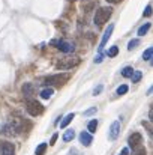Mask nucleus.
Wrapping results in <instances>:
<instances>
[{
    "instance_id": "f257e3e1",
    "label": "nucleus",
    "mask_w": 153,
    "mask_h": 155,
    "mask_svg": "<svg viewBox=\"0 0 153 155\" xmlns=\"http://www.w3.org/2000/svg\"><path fill=\"white\" fill-rule=\"evenodd\" d=\"M111 15H113V9H111L110 6H104V8H99V9L96 11L93 21H95V24H96L98 27H102V26L111 18Z\"/></svg>"
},
{
    "instance_id": "f03ea898",
    "label": "nucleus",
    "mask_w": 153,
    "mask_h": 155,
    "mask_svg": "<svg viewBox=\"0 0 153 155\" xmlns=\"http://www.w3.org/2000/svg\"><path fill=\"white\" fill-rule=\"evenodd\" d=\"M71 74L69 72H65V74H54V75H50L44 80V84L45 86H57V87H62L65 83H68Z\"/></svg>"
},
{
    "instance_id": "7ed1b4c3",
    "label": "nucleus",
    "mask_w": 153,
    "mask_h": 155,
    "mask_svg": "<svg viewBox=\"0 0 153 155\" xmlns=\"http://www.w3.org/2000/svg\"><path fill=\"white\" fill-rule=\"evenodd\" d=\"M26 108H27V111H29L30 116H39L44 111V105L42 104L38 103L36 100H29V98L26 101Z\"/></svg>"
},
{
    "instance_id": "20e7f679",
    "label": "nucleus",
    "mask_w": 153,
    "mask_h": 155,
    "mask_svg": "<svg viewBox=\"0 0 153 155\" xmlns=\"http://www.w3.org/2000/svg\"><path fill=\"white\" fill-rule=\"evenodd\" d=\"M78 63H80V59L78 57H65V59H60L56 63V68L57 69H72Z\"/></svg>"
},
{
    "instance_id": "39448f33",
    "label": "nucleus",
    "mask_w": 153,
    "mask_h": 155,
    "mask_svg": "<svg viewBox=\"0 0 153 155\" xmlns=\"http://www.w3.org/2000/svg\"><path fill=\"white\" fill-rule=\"evenodd\" d=\"M51 44L57 45V48L63 53H72L75 50V45L72 42H68V41H53Z\"/></svg>"
},
{
    "instance_id": "423d86ee",
    "label": "nucleus",
    "mask_w": 153,
    "mask_h": 155,
    "mask_svg": "<svg viewBox=\"0 0 153 155\" xmlns=\"http://www.w3.org/2000/svg\"><path fill=\"white\" fill-rule=\"evenodd\" d=\"M120 134V122L119 120H114L110 127V131H108V139L110 140H116Z\"/></svg>"
},
{
    "instance_id": "0eeeda50",
    "label": "nucleus",
    "mask_w": 153,
    "mask_h": 155,
    "mask_svg": "<svg viewBox=\"0 0 153 155\" xmlns=\"http://www.w3.org/2000/svg\"><path fill=\"white\" fill-rule=\"evenodd\" d=\"M113 30H114V26H113V24H110V26L107 27V30L104 32V36H102V39H101V44H99V47H98V50H99V51H102V50H104V47L107 45L108 39H110V38H111V35H113Z\"/></svg>"
},
{
    "instance_id": "6e6552de",
    "label": "nucleus",
    "mask_w": 153,
    "mask_h": 155,
    "mask_svg": "<svg viewBox=\"0 0 153 155\" xmlns=\"http://www.w3.org/2000/svg\"><path fill=\"white\" fill-rule=\"evenodd\" d=\"M128 143H129V146L131 148H138L140 146V143H143V136L140 134V133H132L131 136H129V139H128Z\"/></svg>"
},
{
    "instance_id": "1a4fd4ad",
    "label": "nucleus",
    "mask_w": 153,
    "mask_h": 155,
    "mask_svg": "<svg viewBox=\"0 0 153 155\" xmlns=\"http://www.w3.org/2000/svg\"><path fill=\"white\" fill-rule=\"evenodd\" d=\"M15 154V146L9 142H3L0 145V155H14Z\"/></svg>"
},
{
    "instance_id": "9d476101",
    "label": "nucleus",
    "mask_w": 153,
    "mask_h": 155,
    "mask_svg": "<svg viewBox=\"0 0 153 155\" xmlns=\"http://www.w3.org/2000/svg\"><path fill=\"white\" fill-rule=\"evenodd\" d=\"M80 142H81V145H84V146L87 148V146L92 145L93 137H92V134H90L89 131H83V133L80 134Z\"/></svg>"
},
{
    "instance_id": "9b49d317",
    "label": "nucleus",
    "mask_w": 153,
    "mask_h": 155,
    "mask_svg": "<svg viewBox=\"0 0 153 155\" xmlns=\"http://www.w3.org/2000/svg\"><path fill=\"white\" fill-rule=\"evenodd\" d=\"M23 94H24L26 98H30V97L33 95V84H32V83H26V84L23 86Z\"/></svg>"
},
{
    "instance_id": "f8f14e48",
    "label": "nucleus",
    "mask_w": 153,
    "mask_h": 155,
    "mask_svg": "<svg viewBox=\"0 0 153 155\" xmlns=\"http://www.w3.org/2000/svg\"><path fill=\"white\" fill-rule=\"evenodd\" d=\"M74 117H75V114H74V113H69V114H66V116L63 117V120L60 122V127H62V128H66V127L71 124V120H72Z\"/></svg>"
},
{
    "instance_id": "ddd939ff",
    "label": "nucleus",
    "mask_w": 153,
    "mask_h": 155,
    "mask_svg": "<svg viewBox=\"0 0 153 155\" xmlns=\"http://www.w3.org/2000/svg\"><path fill=\"white\" fill-rule=\"evenodd\" d=\"M96 128H98V120H96V119H92V120L89 122V125H87V131H89L90 134H93V133H96Z\"/></svg>"
},
{
    "instance_id": "4468645a",
    "label": "nucleus",
    "mask_w": 153,
    "mask_h": 155,
    "mask_svg": "<svg viewBox=\"0 0 153 155\" xmlns=\"http://www.w3.org/2000/svg\"><path fill=\"white\" fill-rule=\"evenodd\" d=\"M74 137H75V131L74 130H66L65 134H63V140L65 142H71V140H74Z\"/></svg>"
},
{
    "instance_id": "2eb2a0df",
    "label": "nucleus",
    "mask_w": 153,
    "mask_h": 155,
    "mask_svg": "<svg viewBox=\"0 0 153 155\" xmlns=\"http://www.w3.org/2000/svg\"><path fill=\"white\" fill-rule=\"evenodd\" d=\"M53 94H54V89L53 87H48V89H44L42 92H41V98H44V100H48L53 97Z\"/></svg>"
},
{
    "instance_id": "dca6fc26",
    "label": "nucleus",
    "mask_w": 153,
    "mask_h": 155,
    "mask_svg": "<svg viewBox=\"0 0 153 155\" xmlns=\"http://www.w3.org/2000/svg\"><path fill=\"white\" fill-rule=\"evenodd\" d=\"M150 26H152L150 23H146V24H143V26H141V27L138 29V36H144V35H146V33L149 32Z\"/></svg>"
},
{
    "instance_id": "f3484780",
    "label": "nucleus",
    "mask_w": 153,
    "mask_h": 155,
    "mask_svg": "<svg viewBox=\"0 0 153 155\" xmlns=\"http://www.w3.org/2000/svg\"><path fill=\"white\" fill-rule=\"evenodd\" d=\"M141 77H143V72H141V71H135V69H134V72H132V75H131L132 83H138V81L141 80Z\"/></svg>"
},
{
    "instance_id": "a211bd4d",
    "label": "nucleus",
    "mask_w": 153,
    "mask_h": 155,
    "mask_svg": "<svg viewBox=\"0 0 153 155\" xmlns=\"http://www.w3.org/2000/svg\"><path fill=\"white\" fill-rule=\"evenodd\" d=\"M47 151V143H39V146L35 149V155H44Z\"/></svg>"
},
{
    "instance_id": "6ab92c4d",
    "label": "nucleus",
    "mask_w": 153,
    "mask_h": 155,
    "mask_svg": "<svg viewBox=\"0 0 153 155\" xmlns=\"http://www.w3.org/2000/svg\"><path fill=\"white\" fill-rule=\"evenodd\" d=\"M152 56H153V48L152 47H149L146 51L143 53V59H144V60H152Z\"/></svg>"
},
{
    "instance_id": "aec40b11",
    "label": "nucleus",
    "mask_w": 153,
    "mask_h": 155,
    "mask_svg": "<svg viewBox=\"0 0 153 155\" xmlns=\"http://www.w3.org/2000/svg\"><path fill=\"white\" fill-rule=\"evenodd\" d=\"M117 54H119V47H117V45L110 47V50H108V57H116Z\"/></svg>"
},
{
    "instance_id": "412c9836",
    "label": "nucleus",
    "mask_w": 153,
    "mask_h": 155,
    "mask_svg": "<svg viewBox=\"0 0 153 155\" xmlns=\"http://www.w3.org/2000/svg\"><path fill=\"white\" fill-rule=\"evenodd\" d=\"M132 72H134V69H132L131 66H125V68H123V71H122V75L128 78V77H131V75H132Z\"/></svg>"
},
{
    "instance_id": "4be33fe9",
    "label": "nucleus",
    "mask_w": 153,
    "mask_h": 155,
    "mask_svg": "<svg viewBox=\"0 0 153 155\" xmlns=\"http://www.w3.org/2000/svg\"><path fill=\"white\" fill-rule=\"evenodd\" d=\"M128 91H129V87H128L126 84H122V86H119V87H117L116 94H117V95H125Z\"/></svg>"
},
{
    "instance_id": "5701e85b",
    "label": "nucleus",
    "mask_w": 153,
    "mask_h": 155,
    "mask_svg": "<svg viewBox=\"0 0 153 155\" xmlns=\"http://www.w3.org/2000/svg\"><path fill=\"white\" fill-rule=\"evenodd\" d=\"M137 45H140V39H132V41H129V44H128V50L131 51V50H134Z\"/></svg>"
},
{
    "instance_id": "b1692460",
    "label": "nucleus",
    "mask_w": 153,
    "mask_h": 155,
    "mask_svg": "<svg viewBox=\"0 0 153 155\" xmlns=\"http://www.w3.org/2000/svg\"><path fill=\"white\" fill-rule=\"evenodd\" d=\"M143 15H144V17H150V15H152V5H147V6H146V11L143 12Z\"/></svg>"
},
{
    "instance_id": "393cba45",
    "label": "nucleus",
    "mask_w": 153,
    "mask_h": 155,
    "mask_svg": "<svg viewBox=\"0 0 153 155\" xmlns=\"http://www.w3.org/2000/svg\"><path fill=\"white\" fill-rule=\"evenodd\" d=\"M93 113H96V107H92V108L86 110V111H84V116H90V114H93Z\"/></svg>"
},
{
    "instance_id": "a878e982",
    "label": "nucleus",
    "mask_w": 153,
    "mask_h": 155,
    "mask_svg": "<svg viewBox=\"0 0 153 155\" xmlns=\"http://www.w3.org/2000/svg\"><path fill=\"white\" fill-rule=\"evenodd\" d=\"M102 89H104V87H102V84H99L98 87H95V91H93V95H95V97H96V95H99V94L102 92Z\"/></svg>"
},
{
    "instance_id": "bb28decb",
    "label": "nucleus",
    "mask_w": 153,
    "mask_h": 155,
    "mask_svg": "<svg viewBox=\"0 0 153 155\" xmlns=\"http://www.w3.org/2000/svg\"><path fill=\"white\" fill-rule=\"evenodd\" d=\"M134 155H146V149H144V148H138Z\"/></svg>"
},
{
    "instance_id": "cd10ccee",
    "label": "nucleus",
    "mask_w": 153,
    "mask_h": 155,
    "mask_svg": "<svg viewBox=\"0 0 153 155\" xmlns=\"http://www.w3.org/2000/svg\"><path fill=\"white\" fill-rule=\"evenodd\" d=\"M57 137H59V134H53V137H51V140H50V145L53 146L54 143H56V140H57Z\"/></svg>"
},
{
    "instance_id": "c85d7f7f",
    "label": "nucleus",
    "mask_w": 153,
    "mask_h": 155,
    "mask_svg": "<svg viewBox=\"0 0 153 155\" xmlns=\"http://www.w3.org/2000/svg\"><path fill=\"white\" fill-rule=\"evenodd\" d=\"M102 60H104V56H102V54H99V56L95 57V63H101Z\"/></svg>"
},
{
    "instance_id": "c756f323",
    "label": "nucleus",
    "mask_w": 153,
    "mask_h": 155,
    "mask_svg": "<svg viewBox=\"0 0 153 155\" xmlns=\"http://www.w3.org/2000/svg\"><path fill=\"white\" fill-rule=\"evenodd\" d=\"M129 154V149H128V148H125V149H122V154L120 155H128Z\"/></svg>"
},
{
    "instance_id": "7c9ffc66",
    "label": "nucleus",
    "mask_w": 153,
    "mask_h": 155,
    "mask_svg": "<svg viewBox=\"0 0 153 155\" xmlns=\"http://www.w3.org/2000/svg\"><path fill=\"white\" fill-rule=\"evenodd\" d=\"M108 3H111V5H116V3H120L122 0H107Z\"/></svg>"
}]
</instances>
